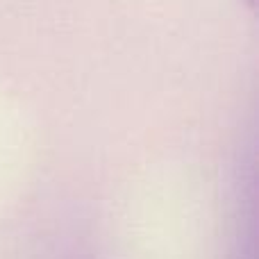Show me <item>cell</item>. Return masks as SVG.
Segmentation results:
<instances>
[{
    "instance_id": "1",
    "label": "cell",
    "mask_w": 259,
    "mask_h": 259,
    "mask_svg": "<svg viewBox=\"0 0 259 259\" xmlns=\"http://www.w3.org/2000/svg\"><path fill=\"white\" fill-rule=\"evenodd\" d=\"M246 3L250 5V7H255V5H257V0H246Z\"/></svg>"
}]
</instances>
